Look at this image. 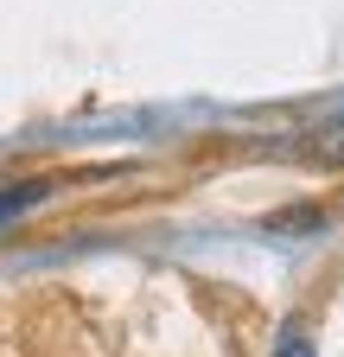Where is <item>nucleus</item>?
Segmentation results:
<instances>
[{
    "mask_svg": "<svg viewBox=\"0 0 344 357\" xmlns=\"http://www.w3.org/2000/svg\"><path fill=\"white\" fill-rule=\"evenodd\" d=\"M306 153L319 160V166H344V96L313 121V134H306Z\"/></svg>",
    "mask_w": 344,
    "mask_h": 357,
    "instance_id": "1",
    "label": "nucleus"
},
{
    "mask_svg": "<svg viewBox=\"0 0 344 357\" xmlns=\"http://www.w3.org/2000/svg\"><path fill=\"white\" fill-rule=\"evenodd\" d=\"M52 192H58V178H19V185H0V230L19 223L26 211H38Z\"/></svg>",
    "mask_w": 344,
    "mask_h": 357,
    "instance_id": "2",
    "label": "nucleus"
},
{
    "mask_svg": "<svg viewBox=\"0 0 344 357\" xmlns=\"http://www.w3.org/2000/svg\"><path fill=\"white\" fill-rule=\"evenodd\" d=\"M274 357H319V344H313L306 319H287V326H281V338H274Z\"/></svg>",
    "mask_w": 344,
    "mask_h": 357,
    "instance_id": "3",
    "label": "nucleus"
},
{
    "mask_svg": "<svg viewBox=\"0 0 344 357\" xmlns=\"http://www.w3.org/2000/svg\"><path fill=\"white\" fill-rule=\"evenodd\" d=\"M319 223H325V211H319V204H293V211H274V217H268V230H274V236H287V230H319Z\"/></svg>",
    "mask_w": 344,
    "mask_h": 357,
    "instance_id": "4",
    "label": "nucleus"
}]
</instances>
